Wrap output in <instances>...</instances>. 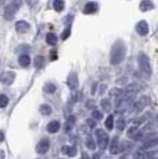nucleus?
Segmentation results:
<instances>
[{
	"label": "nucleus",
	"instance_id": "1",
	"mask_svg": "<svg viewBox=\"0 0 158 159\" xmlns=\"http://www.w3.org/2000/svg\"><path fill=\"white\" fill-rule=\"evenodd\" d=\"M126 55V47L125 43L123 40H117L112 47L111 50V63L113 66H117L120 64L124 58H125Z\"/></svg>",
	"mask_w": 158,
	"mask_h": 159
},
{
	"label": "nucleus",
	"instance_id": "2",
	"mask_svg": "<svg viewBox=\"0 0 158 159\" xmlns=\"http://www.w3.org/2000/svg\"><path fill=\"white\" fill-rule=\"evenodd\" d=\"M138 64L140 70L143 71L145 76H151L152 74V68H151V63H150V58L145 55L144 52H139L138 55Z\"/></svg>",
	"mask_w": 158,
	"mask_h": 159
},
{
	"label": "nucleus",
	"instance_id": "3",
	"mask_svg": "<svg viewBox=\"0 0 158 159\" xmlns=\"http://www.w3.org/2000/svg\"><path fill=\"white\" fill-rule=\"evenodd\" d=\"M21 0H12L11 4H8L5 7V11H4V18L6 20H12L14 17V14L17 13V11L19 10V7L21 6Z\"/></svg>",
	"mask_w": 158,
	"mask_h": 159
},
{
	"label": "nucleus",
	"instance_id": "4",
	"mask_svg": "<svg viewBox=\"0 0 158 159\" xmlns=\"http://www.w3.org/2000/svg\"><path fill=\"white\" fill-rule=\"evenodd\" d=\"M95 134H96V139H98V144H99L100 148L105 150L106 147L108 146V141H109L108 134L104 129H96Z\"/></svg>",
	"mask_w": 158,
	"mask_h": 159
},
{
	"label": "nucleus",
	"instance_id": "5",
	"mask_svg": "<svg viewBox=\"0 0 158 159\" xmlns=\"http://www.w3.org/2000/svg\"><path fill=\"white\" fill-rule=\"evenodd\" d=\"M14 79H16V74L13 71H5L0 76V82L5 86H10V84L13 83Z\"/></svg>",
	"mask_w": 158,
	"mask_h": 159
},
{
	"label": "nucleus",
	"instance_id": "6",
	"mask_svg": "<svg viewBox=\"0 0 158 159\" xmlns=\"http://www.w3.org/2000/svg\"><path fill=\"white\" fill-rule=\"evenodd\" d=\"M49 148H50V143H49V140L46 139V138L40 140V143L37 144V146H36V151L40 154H45L49 151Z\"/></svg>",
	"mask_w": 158,
	"mask_h": 159
},
{
	"label": "nucleus",
	"instance_id": "7",
	"mask_svg": "<svg viewBox=\"0 0 158 159\" xmlns=\"http://www.w3.org/2000/svg\"><path fill=\"white\" fill-rule=\"evenodd\" d=\"M30 30V24L25 20H19L16 23V31L18 33H25Z\"/></svg>",
	"mask_w": 158,
	"mask_h": 159
},
{
	"label": "nucleus",
	"instance_id": "8",
	"mask_svg": "<svg viewBox=\"0 0 158 159\" xmlns=\"http://www.w3.org/2000/svg\"><path fill=\"white\" fill-rule=\"evenodd\" d=\"M98 10H99L98 2H95V1H89V2L86 4V6L83 8V12L86 14H93V13H95Z\"/></svg>",
	"mask_w": 158,
	"mask_h": 159
},
{
	"label": "nucleus",
	"instance_id": "9",
	"mask_svg": "<svg viewBox=\"0 0 158 159\" xmlns=\"http://www.w3.org/2000/svg\"><path fill=\"white\" fill-rule=\"evenodd\" d=\"M136 30H137V32L140 36H146L149 33V25H147V23L145 20H142L136 25Z\"/></svg>",
	"mask_w": 158,
	"mask_h": 159
},
{
	"label": "nucleus",
	"instance_id": "10",
	"mask_svg": "<svg viewBox=\"0 0 158 159\" xmlns=\"http://www.w3.org/2000/svg\"><path fill=\"white\" fill-rule=\"evenodd\" d=\"M67 83H68L69 88H70V89H72V90L77 89V87H79V80H77V75H76L75 73L70 74V75H69V77H68Z\"/></svg>",
	"mask_w": 158,
	"mask_h": 159
},
{
	"label": "nucleus",
	"instance_id": "11",
	"mask_svg": "<svg viewBox=\"0 0 158 159\" xmlns=\"http://www.w3.org/2000/svg\"><path fill=\"white\" fill-rule=\"evenodd\" d=\"M62 153L68 156V157H75L77 154V148L75 146L66 145L62 147Z\"/></svg>",
	"mask_w": 158,
	"mask_h": 159
},
{
	"label": "nucleus",
	"instance_id": "12",
	"mask_svg": "<svg viewBox=\"0 0 158 159\" xmlns=\"http://www.w3.org/2000/svg\"><path fill=\"white\" fill-rule=\"evenodd\" d=\"M153 7H155V5H153V2L151 0H143L140 2V5H139V10L142 12H147V11L153 10Z\"/></svg>",
	"mask_w": 158,
	"mask_h": 159
},
{
	"label": "nucleus",
	"instance_id": "13",
	"mask_svg": "<svg viewBox=\"0 0 158 159\" xmlns=\"http://www.w3.org/2000/svg\"><path fill=\"white\" fill-rule=\"evenodd\" d=\"M59 128H61V124H59L58 121H56V120L49 122L48 126H46V129H48L49 133H57L59 131Z\"/></svg>",
	"mask_w": 158,
	"mask_h": 159
},
{
	"label": "nucleus",
	"instance_id": "14",
	"mask_svg": "<svg viewBox=\"0 0 158 159\" xmlns=\"http://www.w3.org/2000/svg\"><path fill=\"white\" fill-rule=\"evenodd\" d=\"M120 151V147H119V141L118 138H113L112 141H111V146H109V153L111 154H117Z\"/></svg>",
	"mask_w": 158,
	"mask_h": 159
},
{
	"label": "nucleus",
	"instance_id": "15",
	"mask_svg": "<svg viewBox=\"0 0 158 159\" xmlns=\"http://www.w3.org/2000/svg\"><path fill=\"white\" fill-rule=\"evenodd\" d=\"M18 62H19V64L23 66V68H26V66H30V63H31V58H30V56H29V55L23 53V55H20L19 56Z\"/></svg>",
	"mask_w": 158,
	"mask_h": 159
},
{
	"label": "nucleus",
	"instance_id": "16",
	"mask_svg": "<svg viewBox=\"0 0 158 159\" xmlns=\"http://www.w3.org/2000/svg\"><path fill=\"white\" fill-rule=\"evenodd\" d=\"M45 40H46V43L49 44V45H56L57 44V36L55 34V33L53 32H50V33H48L46 34V37H45Z\"/></svg>",
	"mask_w": 158,
	"mask_h": 159
},
{
	"label": "nucleus",
	"instance_id": "17",
	"mask_svg": "<svg viewBox=\"0 0 158 159\" xmlns=\"http://www.w3.org/2000/svg\"><path fill=\"white\" fill-rule=\"evenodd\" d=\"M53 6L57 12H61L64 8V1L63 0H53Z\"/></svg>",
	"mask_w": 158,
	"mask_h": 159
},
{
	"label": "nucleus",
	"instance_id": "18",
	"mask_svg": "<svg viewBox=\"0 0 158 159\" xmlns=\"http://www.w3.org/2000/svg\"><path fill=\"white\" fill-rule=\"evenodd\" d=\"M101 107L104 108L105 112H109L112 109V103L108 99H102L101 100Z\"/></svg>",
	"mask_w": 158,
	"mask_h": 159
},
{
	"label": "nucleus",
	"instance_id": "19",
	"mask_svg": "<svg viewBox=\"0 0 158 159\" xmlns=\"http://www.w3.org/2000/svg\"><path fill=\"white\" fill-rule=\"evenodd\" d=\"M40 112L43 114V115H50L51 112H53V108L49 106V105H42L40 107Z\"/></svg>",
	"mask_w": 158,
	"mask_h": 159
},
{
	"label": "nucleus",
	"instance_id": "20",
	"mask_svg": "<svg viewBox=\"0 0 158 159\" xmlns=\"http://www.w3.org/2000/svg\"><path fill=\"white\" fill-rule=\"evenodd\" d=\"M157 146V138L155 137L152 140H149V141H146L143 146V150H147V148H151V147H156Z\"/></svg>",
	"mask_w": 158,
	"mask_h": 159
},
{
	"label": "nucleus",
	"instance_id": "21",
	"mask_svg": "<svg viewBox=\"0 0 158 159\" xmlns=\"http://www.w3.org/2000/svg\"><path fill=\"white\" fill-rule=\"evenodd\" d=\"M35 66L37 69H40L44 66V57L43 56H37L35 57Z\"/></svg>",
	"mask_w": 158,
	"mask_h": 159
},
{
	"label": "nucleus",
	"instance_id": "22",
	"mask_svg": "<svg viewBox=\"0 0 158 159\" xmlns=\"http://www.w3.org/2000/svg\"><path fill=\"white\" fill-rule=\"evenodd\" d=\"M105 126L107 127V129H109V131L113 129V127H114V118H113V115H108V116H107Z\"/></svg>",
	"mask_w": 158,
	"mask_h": 159
},
{
	"label": "nucleus",
	"instance_id": "23",
	"mask_svg": "<svg viewBox=\"0 0 158 159\" xmlns=\"http://www.w3.org/2000/svg\"><path fill=\"white\" fill-rule=\"evenodd\" d=\"M44 92L48 94H53L56 92V86L53 83H46L44 86Z\"/></svg>",
	"mask_w": 158,
	"mask_h": 159
},
{
	"label": "nucleus",
	"instance_id": "24",
	"mask_svg": "<svg viewBox=\"0 0 158 159\" xmlns=\"http://www.w3.org/2000/svg\"><path fill=\"white\" fill-rule=\"evenodd\" d=\"M7 105H8V98L5 94H1L0 95V108H5Z\"/></svg>",
	"mask_w": 158,
	"mask_h": 159
},
{
	"label": "nucleus",
	"instance_id": "25",
	"mask_svg": "<svg viewBox=\"0 0 158 159\" xmlns=\"http://www.w3.org/2000/svg\"><path fill=\"white\" fill-rule=\"evenodd\" d=\"M144 106H145V101L142 99L140 101L136 102V103L133 105V108H134V111H136V112H139V111H142V109H143V107Z\"/></svg>",
	"mask_w": 158,
	"mask_h": 159
},
{
	"label": "nucleus",
	"instance_id": "26",
	"mask_svg": "<svg viewBox=\"0 0 158 159\" xmlns=\"http://www.w3.org/2000/svg\"><path fill=\"white\" fill-rule=\"evenodd\" d=\"M117 127L119 128V131H123L126 127V121L124 118H119L118 121H117Z\"/></svg>",
	"mask_w": 158,
	"mask_h": 159
},
{
	"label": "nucleus",
	"instance_id": "27",
	"mask_svg": "<svg viewBox=\"0 0 158 159\" xmlns=\"http://www.w3.org/2000/svg\"><path fill=\"white\" fill-rule=\"evenodd\" d=\"M92 118H94L95 120H101L102 119V113L98 109H94L92 112Z\"/></svg>",
	"mask_w": 158,
	"mask_h": 159
},
{
	"label": "nucleus",
	"instance_id": "28",
	"mask_svg": "<svg viewBox=\"0 0 158 159\" xmlns=\"http://www.w3.org/2000/svg\"><path fill=\"white\" fill-rule=\"evenodd\" d=\"M86 145L89 150H94V148H95V143H94V140H93L92 138H88V139H87Z\"/></svg>",
	"mask_w": 158,
	"mask_h": 159
},
{
	"label": "nucleus",
	"instance_id": "29",
	"mask_svg": "<svg viewBox=\"0 0 158 159\" xmlns=\"http://www.w3.org/2000/svg\"><path fill=\"white\" fill-rule=\"evenodd\" d=\"M69 36H70V27H67L66 30L62 32V34H61V38L64 40V39H67Z\"/></svg>",
	"mask_w": 158,
	"mask_h": 159
},
{
	"label": "nucleus",
	"instance_id": "30",
	"mask_svg": "<svg viewBox=\"0 0 158 159\" xmlns=\"http://www.w3.org/2000/svg\"><path fill=\"white\" fill-rule=\"evenodd\" d=\"M25 2H26L30 7H35L38 4V0H25Z\"/></svg>",
	"mask_w": 158,
	"mask_h": 159
},
{
	"label": "nucleus",
	"instance_id": "31",
	"mask_svg": "<svg viewBox=\"0 0 158 159\" xmlns=\"http://www.w3.org/2000/svg\"><path fill=\"white\" fill-rule=\"evenodd\" d=\"M87 125H89L91 127H94L95 126V122L93 120H87Z\"/></svg>",
	"mask_w": 158,
	"mask_h": 159
},
{
	"label": "nucleus",
	"instance_id": "32",
	"mask_svg": "<svg viewBox=\"0 0 158 159\" xmlns=\"http://www.w3.org/2000/svg\"><path fill=\"white\" fill-rule=\"evenodd\" d=\"M4 139H5V134H4L2 131H0V143L4 141Z\"/></svg>",
	"mask_w": 158,
	"mask_h": 159
},
{
	"label": "nucleus",
	"instance_id": "33",
	"mask_svg": "<svg viewBox=\"0 0 158 159\" xmlns=\"http://www.w3.org/2000/svg\"><path fill=\"white\" fill-rule=\"evenodd\" d=\"M80 159H89V156H88L86 152H83L82 153V157H81Z\"/></svg>",
	"mask_w": 158,
	"mask_h": 159
},
{
	"label": "nucleus",
	"instance_id": "34",
	"mask_svg": "<svg viewBox=\"0 0 158 159\" xmlns=\"http://www.w3.org/2000/svg\"><path fill=\"white\" fill-rule=\"evenodd\" d=\"M0 159H5V152L2 150H0Z\"/></svg>",
	"mask_w": 158,
	"mask_h": 159
},
{
	"label": "nucleus",
	"instance_id": "35",
	"mask_svg": "<svg viewBox=\"0 0 158 159\" xmlns=\"http://www.w3.org/2000/svg\"><path fill=\"white\" fill-rule=\"evenodd\" d=\"M92 159H100V156H99V153H95L94 156H93V158Z\"/></svg>",
	"mask_w": 158,
	"mask_h": 159
}]
</instances>
